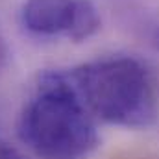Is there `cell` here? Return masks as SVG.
<instances>
[{
  "label": "cell",
  "instance_id": "1",
  "mask_svg": "<svg viewBox=\"0 0 159 159\" xmlns=\"http://www.w3.org/2000/svg\"><path fill=\"white\" fill-rule=\"evenodd\" d=\"M19 139L39 159H87L98 146L94 117L65 72H46L24 106Z\"/></svg>",
  "mask_w": 159,
  "mask_h": 159
},
{
  "label": "cell",
  "instance_id": "2",
  "mask_svg": "<svg viewBox=\"0 0 159 159\" xmlns=\"http://www.w3.org/2000/svg\"><path fill=\"white\" fill-rule=\"evenodd\" d=\"M65 74L94 120L122 128H146L156 119L148 72L133 57H104Z\"/></svg>",
  "mask_w": 159,
  "mask_h": 159
},
{
  "label": "cell",
  "instance_id": "3",
  "mask_svg": "<svg viewBox=\"0 0 159 159\" xmlns=\"http://www.w3.org/2000/svg\"><path fill=\"white\" fill-rule=\"evenodd\" d=\"M76 9L78 0H26L20 20L24 28L35 35H65L70 39Z\"/></svg>",
  "mask_w": 159,
  "mask_h": 159
},
{
  "label": "cell",
  "instance_id": "4",
  "mask_svg": "<svg viewBox=\"0 0 159 159\" xmlns=\"http://www.w3.org/2000/svg\"><path fill=\"white\" fill-rule=\"evenodd\" d=\"M7 57H9V52H7V46H6V43L2 39V35H0V74L6 70V67H7Z\"/></svg>",
  "mask_w": 159,
  "mask_h": 159
},
{
  "label": "cell",
  "instance_id": "5",
  "mask_svg": "<svg viewBox=\"0 0 159 159\" xmlns=\"http://www.w3.org/2000/svg\"><path fill=\"white\" fill-rule=\"evenodd\" d=\"M0 159H24L19 152H15V150H11V148H0Z\"/></svg>",
  "mask_w": 159,
  "mask_h": 159
},
{
  "label": "cell",
  "instance_id": "6",
  "mask_svg": "<svg viewBox=\"0 0 159 159\" xmlns=\"http://www.w3.org/2000/svg\"><path fill=\"white\" fill-rule=\"evenodd\" d=\"M156 43H157V46H159V28H157V32H156Z\"/></svg>",
  "mask_w": 159,
  "mask_h": 159
}]
</instances>
